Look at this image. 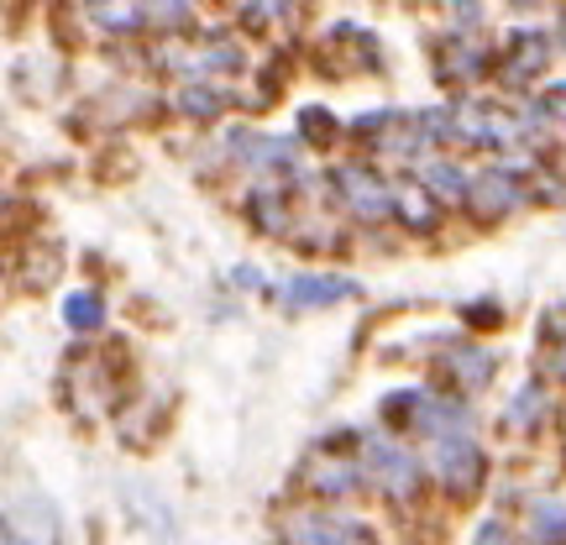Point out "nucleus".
I'll list each match as a JSON object with an SVG mask.
<instances>
[{"label":"nucleus","instance_id":"1","mask_svg":"<svg viewBox=\"0 0 566 545\" xmlns=\"http://www.w3.org/2000/svg\"><path fill=\"white\" fill-rule=\"evenodd\" d=\"M430 467H436V478L446 488H457V493H472V488L483 483V451L478 441L462 430H441V436H430Z\"/></svg>","mask_w":566,"mask_h":545},{"label":"nucleus","instance_id":"2","mask_svg":"<svg viewBox=\"0 0 566 545\" xmlns=\"http://www.w3.org/2000/svg\"><path fill=\"white\" fill-rule=\"evenodd\" d=\"M283 545H373L357 520L325 514V509H304L283 520Z\"/></svg>","mask_w":566,"mask_h":545},{"label":"nucleus","instance_id":"3","mask_svg":"<svg viewBox=\"0 0 566 545\" xmlns=\"http://www.w3.org/2000/svg\"><path fill=\"white\" fill-rule=\"evenodd\" d=\"M367 467H373V478H378L394 499H409V493H415L420 467H415V457H409L405 446L384 441V436H367Z\"/></svg>","mask_w":566,"mask_h":545},{"label":"nucleus","instance_id":"4","mask_svg":"<svg viewBox=\"0 0 566 545\" xmlns=\"http://www.w3.org/2000/svg\"><path fill=\"white\" fill-rule=\"evenodd\" d=\"M336 179H342L346 205H352L363 221H384L388 210H394V195H388V189L373 179V174H363V168H342Z\"/></svg>","mask_w":566,"mask_h":545},{"label":"nucleus","instance_id":"5","mask_svg":"<svg viewBox=\"0 0 566 545\" xmlns=\"http://www.w3.org/2000/svg\"><path fill=\"white\" fill-rule=\"evenodd\" d=\"M283 304H336V300H352L357 283H342V279H294L279 289Z\"/></svg>","mask_w":566,"mask_h":545},{"label":"nucleus","instance_id":"6","mask_svg":"<svg viewBox=\"0 0 566 545\" xmlns=\"http://www.w3.org/2000/svg\"><path fill=\"white\" fill-rule=\"evenodd\" d=\"M367 478V467L357 462V457H336V451H325L321 462H315V488H321V493H352V488L363 483Z\"/></svg>","mask_w":566,"mask_h":545},{"label":"nucleus","instance_id":"7","mask_svg":"<svg viewBox=\"0 0 566 545\" xmlns=\"http://www.w3.org/2000/svg\"><path fill=\"white\" fill-rule=\"evenodd\" d=\"M472 205H478V216H504L520 205V189L504 174H483V179H472Z\"/></svg>","mask_w":566,"mask_h":545},{"label":"nucleus","instance_id":"8","mask_svg":"<svg viewBox=\"0 0 566 545\" xmlns=\"http://www.w3.org/2000/svg\"><path fill=\"white\" fill-rule=\"evenodd\" d=\"M530 535H535V545H566V504L535 499L530 504Z\"/></svg>","mask_w":566,"mask_h":545},{"label":"nucleus","instance_id":"9","mask_svg":"<svg viewBox=\"0 0 566 545\" xmlns=\"http://www.w3.org/2000/svg\"><path fill=\"white\" fill-rule=\"evenodd\" d=\"M63 321L74 325V331H95L101 325V300L95 294H69L63 300Z\"/></svg>","mask_w":566,"mask_h":545},{"label":"nucleus","instance_id":"10","mask_svg":"<svg viewBox=\"0 0 566 545\" xmlns=\"http://www.w3.org/2000/svg\"><path fill=\"white\" fill-rule=\"evenodd\" d=\"M424 179H430V195H441V200H462L467 195L462 168H451V163H430V168H424Z\"/></svg>","mask_w":566,"mask_h":545},{"label":"nucleus","instance_id":"11","mask_svg":"<svg viewBox=\"0 0 566 545\" xmlns=\"http://www.w3.org/2000/svg\"><path fill=\"white\" fill-rule=\"evenodd\" d=\"M546 415V394L530 384V388H520V399H514V409H509V425H535Z\"/></svg>","mask_w":566,"mask_h":545},{"label":"nucleus","instance_id":"12","mask_svg":"<svg viewBox=\"0 0 566 545\" xmlns=\"http://www.w3.org/2000/svg\"><path fill=\"white\" fill-rule=\"evenodd\" d=\"M478 545H514V541H509V530L499 525V520H483V530H478Z\"/></svg>","mask_w":566,"mask_h":545},{"label":"nucleus","instance_id":"13","mask_svg":"<svg viewBox=\"0 0 566 545\" xmlns=\"http://www.w3.org/2000/svg\"><path fill=\"white\" fill-rule=\"evenodd\" d=\"M556 367H562V378H566V346H562V363H556Z\"/></svg>","mask_w":566,"mask_h":545}]
</instances>
